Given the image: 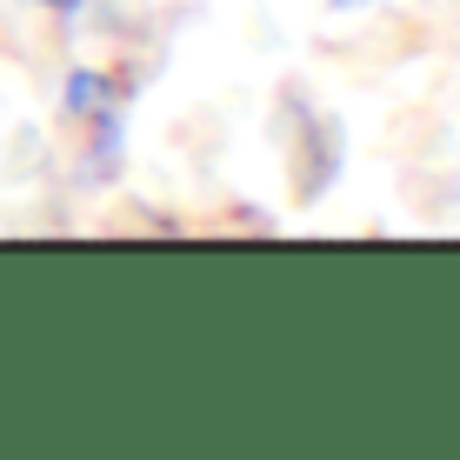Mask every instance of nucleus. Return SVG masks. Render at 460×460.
<instances>
[{"instance_id":"f257e3e1","label":"nucleus","mask_w":460,"mask_h":460,"mask_svg":"<svg viewBox=\"0 0 460 460\" xmlns=\"http://www.w3.org/2000/svg\"><path fill=\"white\" fill-rule=\"evenodd\" d=\"M60 107H67L74 120L107 114V107H114V81H107V74H93V67H81V74L67 81V101H60Z\"/></svg>"},{"instance_id":"f03ea898","label":"nucleus","mask_w":460,"mask_h":460,"mask_svg":"<svg viewBox=\"0 0 460 460\" xmlns=\"http://www.w3.org/2000/svg\"><path fill=\"white\" fill-rule=\"evenodd\" d=\"M34 7H74V0H34Z\"/></svg>"},{"instance_id":"7ed1b4c3","label":"nucleus","mask_w":460,"mask_h":460,"mask_svg":"<svg viewBox=\"0 0 460 460\" xmlns=\"http://www.w3.org/2000/svg\"><path fill=\"white\" fill-rule=\"evenodd\" d=\"M334 7H367V0H334Z\"/></svg>"}]
</instances>
